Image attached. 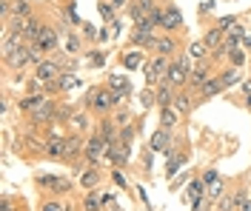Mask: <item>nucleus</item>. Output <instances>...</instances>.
I'll use <instances>...</instances> for the list:
<instances>
[{
	"instance_id": "nucleus-1",
	"label": "nucleus",
	"mask_w": 251,
	"mask_h": 211,
	"mask_svg": "<svg viewBox=\"0 0 251 211\" xmlns=\"http://www.w3.org/2000/svg\"><path fill=\"white\" fill-rule=\"evenodd\" d=\"M120 106H126V100L117 94V92H111L106 83H97V86H89L86 92H83V100H80V109H86V112H92L94 120H103V117H111V114L117 112Z\"/></svg>"
},
{
	"instance_id": "nucleus-2",
	"label": "nucleus",
	"mask_w": 251,
	"mask_h": 211,
	"mask_svg": "<svg viewBox=\"0 0 251 211\" xmlns=\"http://www.w3.org/2000/svg\"><path fill=\"white\" fill-rule=\"evenodd\" d=\"M31 183H34V188H37L40 197L66 200V197L75 191V180L66 177V174H51V171H34L31 174Z\"/></svg>"
},
{
	"instance_id": "nucleus-3",
	"label": "nucleus",
	"mask_w": 251,
	"mask_h": 211,
	"mask_svg": "<svg viewBox=\"0 0 251 211\" xmlns=\"http://www.w3.org/2000/svg\"><path fill=\"white\" fill-rule=\"evenodd\" d=\"M174 57H163V54H149V60L143 66V77H146V86L149 89H157L160 83L166 80V71L172 66Z\"/></svg>"
},
{
	"instance_id": "nucleus-4",
	"label": "nucleus",
	"mask_w": 251,
	"mask_h": 211,
	"mask_svg": "<svg viewBox=\"0 0 251 211\" xmlns=\"http://www.w3.org/2000/svg\"><path fill=\"white\" fill-rule=\"evenodd\" d=\"M106 165L109 168H120V171H128L131 168V146L123 143L120 137L109 143V151H106Z\"/></svg>"
},
{
	"instance_id": "nucleus-5",
	"label": "nucleus",
	"mask_w": 251,
	"mask_h": 211,
	"mask_svg": "<svg viewBox=\"0 0 251 211\" xmlns=\"http://www.w3.org/2000/svg\"><path fill=\"white\" fill-rule=\"evenodd\" d=\"M217 66L211 63V60H203V63H194V69H191V74H188V92H194V94H197V92H200V89H203L205 83L211 80V77H217Z\"/></svg>"
},
{
	"instance_id": "nucleus-6",
	"label": "nucleus",
	"mask_w": 251,
	"mask_h": 211,
	"mask_svg": "<svg viewBox=\"0 0 251 211\" xmlns=\"http://www.w3.org/2000/svg\"><path fill=\"white\" fill-rule=\"evenodd\" d=\"M177 143L166 151V168H163L166 180H174L180 174V168H186V163H188V146H177Z\"/></svg>"
},
{
	"instance_id": "nucleus-7",
	"label": "nucleus",
	"mask_w": 251,
	"mask_h": 211,
	"mask_svg": "<svg viewBox=\"0 0 251 211\" xmlns=\"http://www.w3.org/2000/svg\"><path fill=\"white\" fill-rule=\"evenodd\" d=\"M160 32L183 34V12H180V6L174 0H166L163 3V26H160Z\"/></svg>"
},
{
	"instance_id": "nucleus-8",
	"label": "nucleus",
	"mask_w": 251,
	"mask_h": 211,
	"mask_svg": "<svg viewBox=\"0 0 251 211\" xmlns=\"http://www.w3.org/2000/svg\"><path fill=\"white\" fill-rule=\"evenodd\" d=\"M200 177H203V183H205V197H208L211 203H217L220 197L228 191V186H231V183L223 177V174H217L214 168H205Z\"/></svg>"
},
{
	"instance_id": "nucleus-9",
	"label": "nucleus",
	"mask_w": 251,
	"mask_h": 211,
	"mask_svg": "<svg viewBox=\"0 0 251 211\" xmlns=\"http://www.w3.org/2000/svg\"><path fill=\"white\" fill-rule=\"evenodd\" d=\"M183 49V34H166L160 32V37H157V46L151 54H163V57H177Z\"/></svg>"
},
{
	"instance_id": "nucleus-10",
	"label": "nucleus",
	"mask_w": 251,
	"mask_h": 211,
	"mask_svg": "<svg viewBox=\"0 0 251 211\" xmlns=\"http://www.w3.org/2000/svg\"><path fill=\"white\" fill-rule=\"evenodd\" d=\"M154 9H157V0H131V3H128V9H126L123 15H126V20L134 26V23L149 20Z\"/></svg>"
},
{
	"instance_id": "nucleus-11",
	"label": "nucleus",
	"mask_w": 251,
	"mask_h": 211,
	"mask_svg": "<svg viewBox=\"0 0 251 211\" xmlns=\"http://www.w3.org/2000/svg\"><path fill=\"white\" fill-rule=\"evenodd\" d=\"M66 137H69V134H46V148H43V160L66 163Z\"/></svg>"
},
{
	"instance_id": "nucleus-12",
	"label": "nucleus",
	"mask_w": 251,
	"mask_h": 211,
	"mask_svg": "<svg viewBox=\"0 0 251 211\" xmlns=\"http://www.w3.org/2000/svg\"><path fill=\"white\" fill-rule=\"evenodd\" d=\"M174 143H177V137H174V131H169V129H160V126H157V129L149 134V148H151L154 154H166Z\"/></svg>"
},
{
	"instance_id": "nucleus-13",
	"label": "nucleus",
	"mask_w": 251,
	"mask_h": 211,
	"mask_svg": "<svg viewBox=\"0 0 251 211\" xmlns=\"http://www.w3.org/2000/svg\"><path fill=\"white\" fill-rule=\"evenodd\" d=\"M31 74L37 77V80H43V83H51V80H57L63 74V66L57 57H46L43 63H37L34 69H31Z\"/></svg>"
},
{
	"instance_id": "nucleus-14",
	"label": "nucleus",
	"mask_w": 251,
	"mask_h": 211,
	"mask_svg": "<svg viewBox=\"0 0 251 211\" xmlns=\"http://www.w3.org/2000/svg\"><path fill=\"white\" fill-rule=\"evenodd\" d=\"M69 134H80V137H89L92 134V112H86V109H80L77 106V112L72 114V120H69Z\"/></svg>"
},
{
	"instance_id": "nucleus-15",
	"label": "nucleus",
	"mask_w": 251,
	"mask_h": 211,
	"mask_svg": "<svg viewBox=\"0 0 251 211\" xmlns=\"http://www.w3.org/2000/svg\"><path fill=\"white\" fill-rule=\"evenodd\" d=\"M120 66H123L126 71H137V69H143L146 66V60H149V51H143V49H128L126 46L123 51H120Z\"/></svg>"
},
{
	"instance_id": "nucleus-16",
	"label": "nucleus",
	"mask_w": 251,
	"mask_h": 211,
	"mask_svg": "<svg viewBox=\"0 0 251 211\" xmlns=\"http://www.w3.org/2000/svg\"><path fill=\"white\" fill-rule=\"evenodd\" d=\"M46 100H49V94H29V92H23V94L17 97L15 106H17V112L23 114V117H29V114L37 112V109H40Z\"/></svg>"
},
{
	"instance_id": "nucleus-17",
	"label": "nucleus",
	"mask_w": 251,
	"mask_h": 211,
	"mask_svg": "<svg viewBox=\"0 0 251 211\" xmlns=\"http://www.w3.org/2000/svg\"><path fill=\"white\" fill-rule=\"evenodd\" d=\"M103 83L109 86L111 92H117L123 100H128L131 94H134V86H131V80H128L126 74H114V71H111V74H106V80Z\"/></svg>"
},
{
	"instance_id": "nucleus-18",
	"label": "nucleus",
	"mask_w": 251,
	"mask_h": 211,
	"mask_svg": "<svg viewBox=\"0 0 251 211\" xmlns=\"http://www.w3.org/2000/svg\"><path fill=\"white\" fill-rule=\"evenodd\" d=\"M197 103H200V100H197V94H194V92H188V89H177L172 106L183 114V117H188V114L194 112V106H197Z\"/></svg>"
},
{
	"instance_id": "nucleus-19",
	"label": "nucleus",
	"mask_w": 251,
	"mask_h": 211,
	"mask_svg": "<svg viewBox=\"0 0 251 211\" xmlns=\"http://www.w3.org/2000/svg\"><path fill=\"white\" fill-rule=\"evenodd\" d=\"M63 51L69 54V57H80L83 51H86V40H83V34L77 29H69V34L63 37Z\"/></svg>"
},
{
	"instance_id": "nucleus-20",
	"label": "nucleus",
	"mask_w": 251,
	"mask_h": 211,
	"mask_svg": "<svg viewBox=\"0 0 251 211\" xmlns=\"http://www.w3.org/2000/svg\"><path fill=\"white\" fill-rule=\"evenodd\" d=\"M183 123V114L177 112L174 106H166V109H157V126L160 129H169V131H174L177 126Z\"/></svg>"
},
{
	"instance_id": "nucleus-21",
	"label": "nucleus",
	"mask_w": 251,
	"mask_h": 211,
	"mask_svg": "<svg viewBox=\"0 0 251 211\" xmlns=\"http://www.w3.org/2000/svg\"><path fill=\"white\" fill-rule=\"evenodd\" d=\"M103 183V168H83L77 174V186L83 191H94Z\"/></svg>"
},
{
	"instance_id": "nucleus-22",
	"label": "nucleus",
	"mask_w": 251,
	"mask_h": 211,
	"mask_svg": "<svg viewBox=\"0 0 251 211\" xmlns=\"http://www.w3.org/2000/svg\"><path fill=\"white\" fill-rule=\"evenodd\" d=\"M217 77H220V83L226 86V92H228L231 86H237V83H243V80H246L243 69H237V66H223V69L217 71Z\"/></svg>"
},
{
	"instance_id": "nucleus-23",
	"label": "nucleus",
	"mask_w": 251,
	"mask_h": 211,
	"mask_svg": "<svg viewBox=\"0 0 251 211\" xmlns=\"http://www.w3.org/2000/svg\"><path fill=\"white\" fill-rule=\"evenodd\" d=\"M46 29V20L40 17V12L34 17H29L26 20V29H23V37H26V43H37V37H40V32Z\"/></svg>"
},
{
	"instance_id": "nucleus-24",
	"label": "nucleus",
	"mask_w": 251,
	"mask_h": 211,
	"mask_svg": "<svg viewBox=\"0 0 251 211\" xmlns=\"http://www.w3.org/2000/svg\"><path fill=\"white\" fill-rule=\"evenodd\" d=\"M200 40H203L205 46H208V51H214V49H220V46L226 43V32H223L220 26H208V29H205V34L200 37Z\"/></svg>"
},
{
	"instance_id": "nucleus-25",
	"label": "nucleus",
	"mask_w": 251,
	"mask_h": 211,
	"mask_svg": "<svg viewBox=\"0 0 251 211\" xmlns=\"http://www.w3.org/2000/svg\"><path fill=\"white\" fill-rule=\"evenodd\" d=\"M220 94H226V86H223V83H220V77H211V80L205 83L203 89H200V92H197V100H211V97H220Z\"/></svg>"
},
{
	"instance_id": "nucleus-26",
	"label": "nucleus",
	"mask_w": 251,
	"mask_h": 211,
	"mask_svg": "<svg viewBox=\"0 0 251 211\" xmlns=\"http://www.w3.org/2000/svg\"><path fill=\"white\" fill-rule=\"evenodd\" d=\"M174 94H177V89L169 86V83H160L154 89V97H157V109H166V106H172L174 103Z\"/></svg>"
},
{
	"instance_id": "nucleus-27",
	"label": "nucleus",
	"mask_w": 251,
	"mask_h": 211,
	"mask_svg": "<svg viewBox=\"0 0 251 211\" xmlns=\"http://www.w3.org/2000/svg\"><path fill=\"white\" fill-rule=\"evenodd\" d=\"M200 197H205V183H203V177H191L188 188L183 191V200L194 203V200H200Z\"/></svg>"
},
{
	"instance_id": "nucleus-28",
	"label": "nucleus",
	"mask_w": 251,
	"mask_h": 211,
	"mask_svg": "<svg viewBox=\"0 0 251 211\" xmlns=\"http://www.w3.org/2000/svg\"><path fill=\"white\" fill-rule=\"evenodd\" d=\"M186 51L191 54V60L194 63H203V60H211V51H208V46H205L203 40H194V43H188Z\"/></svg>"
},
{
	"instance_id": "nucleus-29",
	"label": "nucleus",
	"mask_w": 251,
	"mask_h": 211,
	"mask_svg": "<svg viewBox=\"0 0 251 211\" xmlns=\"http://www.w3.org/2000/svg\"><path fill=\"white\" fill-rule=\"evenodd\" d=\"M37 211H72V206L66 200H57V197H40Z\"/></svg>"
},
{
	"instance_id": "nucleus-30",
	"label": "nucleus",
	"mask_w": 251,
	"mask_h": 211,
	"mask_svg": "<svg viewBox=\"0 0 251 211\" xmlns=\"http://www.w3.org/2000/svg\"><path fill=\"white\" fill-rule=\"evenodd\" d=\"M97 131H100V134H103L109 143L120 137V129H117V123H114L111 117H103V120H97Z\"/></svg>"
},
{
	"instance_id": "nucleus-31",
	"label": "nucleus",
	"mask_w": 251,
	"mask_h": 211,
	"mask_svg": "<svg viewBox=\"0 0 251 211\" xmlns=\"http://www.w3.org/2000/svg\"><path fill=\"white\" fill-rule=\"evenodd\" d=\"M106 60H109V51H103V49H89L86 51V66H89V69H103Z\"/></svg>"
},
{
	"instance_id": "nucleus-32",
	"label": "nucleus",
	"mask_w": 251,
	"mask_h": 211,
	"mask_svg": "<svg viewBox=\"0 0 251 211\" xmlns=\"http://www.w3.org/2000/svg\"><path fill=\"white\" fill-rule=\"evenodd\" d=\"M83 211H106L103 197H100L97 188H94V191H86V197H83Z\"/></svg>"
},
{
	"instance_id": "nucleus-33",
	"label": "nucleus",
	"mask_w": 251,
	"mask_h": 211,
	"mask_svg": "<svg viewBox=\"0 0 251 211\" xmlns=\"http://www.w3.org/2000/svg\"><path fill=\"white\" fill-rule=\"evenodd\" d=\"M111 120H114V123H117V129H126V126H131V123H134V120H137V117H134V112H131V109H128V106H120V109H117V112L111 114Z\"/></svg>"
},
{
	"instance_id": "nucleus-34",
	"label": "nucleus",
	"mask_w": 251,
	"mask_h": 211,
	"mask_svg": "<svg viewBox=\"0 0 251 211\" xmlns=\"http://www.w3.org/2000/svg\"><path fill=\"white\" fill-rule=\"evenodd\" d=\"M77 86H80V77L75 74V71H63L60 77H57V89H60V94L72 92V89H77Z\"/></svg>"
},
{
	"instance_id": "nucleus-35",
	"label": "nucleus",
	"mask_w": 251,
	"mask_h": 211,
	"mask_svg": "<svg viewBox=\"0 0 251 211\" xmlns=\"http://www.w3.org/2000/svg\"><path fill=\"white\" fill-rule=\"evenodd\" d=\"M0 211H26V203H23V197L3 194L0 197Z\"/></svg>"
},
{
	"instance_id": "nucleus-36",
	"label": "nucleus",
	"mask_w": 251,
	"mask_h": 211,
	"mask_svg": "<svg viewBox=\"0 0 251 211\" xmlns=\"http://www.w3.org/2000/svg\"><path fill=\"white\" fill-rule=\"evenodd\" d=\"M214 209L217 211H237V197H234V188H231V186H228V191L214 203Z\"/></svg>"
},
{
	"instance_id": "nucleus-37",
	"label": "nucleus",
	"mask_w": 251,
	"mask_h": 211,
	"mask_svg": "<svg viewBox=\"0 0 251 211\" xmlns=\"http://www.w3.org/2000/svg\"><path fill=\"white\" fill-rule=\"evenodd\" d=\"M249 54L251 51H246L243 46H240V49H231L228 51V63L226 66H237V69H243V66L249 63Z\"/></svg>"
},
{
	"instance_id": "nucleus-38",
	"label": "nucleus",
	"mask_w": 251,
	"mask_h": 211,
	"mask_svg": "<svg viewBox=\"0 0 251 211\" xmlns=\"http://www.w3.org/2000/svg\"><path fill=\"white\" fill-rule=\"evenodd\" d=\"M80 34H83V40H86V43H94V40H97V34H100V29H97V26H92V23L86 20V23L80 26Z\"/></svg>"
},
{
	"instance_id": "nucleus-39",
	"label": "nucleus",
	"mask_w": 251,
	"mask_h": 211,
	"mask_svg": "<svg viewBox=\"0 0 251 211\" xmlns=\"http://www.w3.org/2000/svg\"><path fill=\"white\" fill-rule=\"evenodd\" d=\"M140 106H143V109H154V106H157L154 89H149V86H146V89L140 92Z\"/></svg>"
},
{
	"instance_id": "nucleus-40",
	"label": "nucleus",
	"mask_w": 251,
	"mask_h": 211,
	"mask_svg": "<svg viewBox=\"0 0 251 211\" xmlns=\"http://www.w3.org/2000/svg\"><path fill=\"white\" fill-rule=\"evenodd\" d=\"M237 23H240V17H237V15H226V17H220V20L214 23V26H220L223 32H231V29H234Z\"/></svg>"
},
{
	"instance_id": "nucleus-41",
	"label": "nucleus",
	"mask_w": 251,
	"mask_h": 211,
	"mask_svg": "<svg viewBox=\"0 0 251 211\" xmlns=\"http://www.w3.org/2000/svg\"><path fill=\"white\" fill-rule=\"evenodd\" d=\"M111 171V183L117 186V188H128V183H126V174L120 171V168H109Z\"/></svg>"
},
{
	"instance_id": "nucleus-42",
	"label": "nucleus",
	"mask_w": 251,
	"mask_h": 211,
	"mask_svg": "<svg viewBox=\"0 0 251 211\" xmlns=\"http://www.w3.org/2000/svg\"><path fill=\"white\" fill-rule=\"evenodd\" d=\"M140 160H143V168L149 171V168H151V163H154V151L146 146V148H143V154H140Z\"/></svg>"
},
{
	"instance_id": "nucleus-43",
	"label": "nucleus",
	"mask_w": 251,
	"mask_h": 211,
	"mask_svg": "<svg viewBox=\"0 0 251 211\" xmlns=\"http://www.w3.org/2000/svg\"><path fill=\"white\" fill-rule=\"evenodd\" d=\"M103 206H106V209H114V206H117V194H114V191H103Z\"/></svg>"
},
{
	"instance_id": "nucleus-44",
	"label": "nucleus",
	"mask_w": 251,
	"mask_h": 211,
	"mask_svg": "<svg viewBox=\"0 0 251 211\" xmlns=\"http://www.w3.org/2000/svg\"><path fill=\"white\" fill-rule=\"evenodd\" d=\"M186 183H191V177H188V174H180V177H174V180H172V191H180Z\"/></svg>"
},
{
	"instance_id": "nucleus-45",
	"label": "nucleus",
	"mask_w": 251,
	"mask_h": 211,
	"mask_svg": "<svg viewBox=\"0 0 251 211\" xmlns=\"http://www.w3.org/2000/svg\"><path fill=\"white\" fill-rule=\"evenodd\" d=\"M111 37H114V34H111V32H109V26L103 23V26H100V34H97V43H109Z\"/></svg>"
},
{
	"instance_id": "nucleus-46",
	"label": "nucleus",
	"mask_w": 251,
	"mask_h": 211,
	"mask_svg": "<svg viewBox=\"0 0 251 211\" xmlns=\"http://www.w3.org/2000/svg\"><path fill=\"white\" fill-rule=\"evenodd\" d=\"M211 12H214V3H211V0H208V3H203V6H200V17H203V15H211Z\"/></svg>"
},
{
	"instance_id": "nucleus-47",
	"label": "nucleus",
	"mask_w": 251,
	"mask_h": 211,
	"mask_svg": "<svg viewBox=\"0 0 251 211\" xmlns=\"http://www.w3.org/2000/svg\"><path fill=\"white\" fill-rule=\"evenodd\" d=\"M243 49H246V51H251V29H249V34L243 37Z\"/></svg>"
},
{
	"instance_id": "nucleus-48",
	"label": "nucleus",
	"mask_w": 251,
	"mask_h": 211,
	"mask_svg": "<svg viewBox=\"0 0 251 211\" xmlns=\"http://www.w3.org/2000/svg\"><path fill=\"white\" fill-rule=\"evenodd\" d=\"M240 86H243V94H251V80H243Z\"/></svg>"
},
{
	"instance_id": "nucleus-49",
	"label": "nucleus",
	"mask_w": 251,
	"mask_h": 211,
	"mask_svg": "<svg viewBox=\"0 0 251 211\" xmlns=\"http://www.w3.org/2000/svg\"><path fill=\"white\" fill-rule=\"evenodd\" d=\"M246 106H249V109H251V94H246Z\"/></svg>"
},
{
	"instance_id": "nucleus-50",
	"label": "nucleus",
	"mask_w": 251,
	"mask_h": 211,
	"mask_svg": "<svg viewBox=\"0 0 251 211\" xmlns=\"http://www.w3.org/2000/svg\"><path fill=\"white\" fill-rule=\"evenodd\" d=\"M106 211H123V209H117V206H114V209H106Z\"/></svg>"
},
{
	"instance_id": "nucleus-51",
	"label": "nucleus",
	"mask_w": 251,
	"mask_h": 211,
	"mask_svg": "<svg viewBox=\"0 0 251 211\" xmlns=\"http://www.w3.org/2000/svg\"><path fill=\"white\" fill-rule=\"evenodd\" d=\"M249 180H251V165H249Z\"/></svg>"
},
{
	"instance_id": "nucleus-52",
	"label": "nucleus",
	"mask_w": 251,
	"mask_h": 211,
	"mask_svg": "<svg viewBox=\"0 0 251 211\" xmlns=\"http://www.w3.org/2000/svg\"><path fill=\"white\" fill-rule=\"evenodd\" d=\"M208 211H217V209H208Z\"/></svg>"
}]
</instances>
